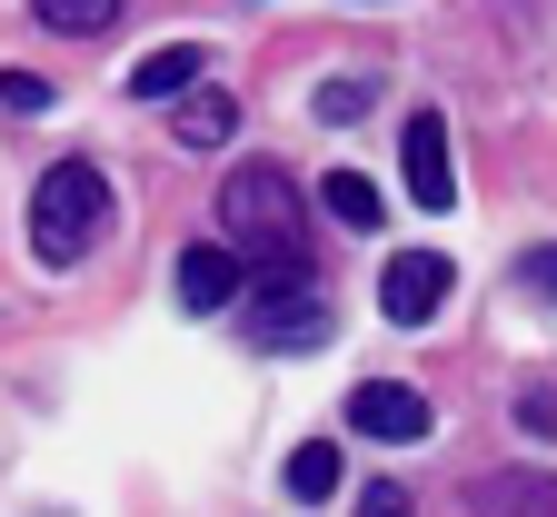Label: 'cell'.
I'll return each mask as SVG.
<instances>
[{
  "label": "cell",
  "mask_w": 557,
  "mask_h": 517,
  "mask_svg": "<svg viewBox=\"0 0 557 517\" xmlns=\"http://www.w3.org/2000/svg\"><path fill=\"white\" fill-rule=\"evenodd\" d=\"M220 219H230V239H249L259 259L278 249V269L309 279V230H299V189L278 180V170H230L220 180Z\"/></svg>",
  "instance_id": "2"
},
{
  "label": "cell",
  "mask_w": 557,
  "mask_h": 517,
  "mask_svg": "<svg viewBox=\"0 0 557 517\" xmlns=\"http://www.w3.org/2000/svg\"><path fill=\"white\" fill-rule=\"evenodd\" d=\"M518 418H528L537 438H557V398H547V389H528V408H518Z\"/></svg>",
  "instance_id": "18"
},
{
  "label": "cell",
  "mask_w": 557,
  "mask_h": 517,
  "mask_svg": "<svg viewBox=\"0 0 557 517\" xmlns=\"http://www.w3.org/2000/svg\"><path fill=\"white\" fill-rule=\"evenodd\" d=\"M448 288H458V259L408 249V259H388V269H379V309H388L398 329H418V319H438V309H448Z\"/></svg>",
  "instance_id": "3"
},
{
  "label": "cell",
  "mask_w": 557,
  "mask_h": 517,
  "mask_svg": "<svg viewBox=\"0 0 557 517\" xmlns=\"http://www.w3.org/2000/svg\"><path fill=\"white\" fill-rule=\"evenodd\" d=\"M30 21H40V30H70V40H90V30H120V0H30Z\"/></svg>",
  "instance_id": "12"
},
{
  "label": "cell",
  "mask_w": 557,
  "mask_h": 517,
  "mask_svg": "<svg viewBox=\"0 0 557 517\" xmlns=\"http://www.w3.org/2000/svg\"><path fill=\"white\" fill-rule=\"evenodd\" d=\"M478 517H557V478L547 468H508V478H478L468 488Z\"/></svg>",
  "instance_id": "8"
},
{
  "label": "cell",
  "mask_w": 557,
  "mask_h": 517,
  "mask_svg": "<svg viewBox=\"0 0 557 517\" xmlns=\"http://www.w3.org/2000/svg\"><path fill=\"white\" fill-rule=\"evenodd\" d=\"M289 497H338V448H329V438L289 448Z\"/></svg>",
  "instance_id": "13"
},
{
  "label": "cell",
  "mask_w": 557,
  "mask_h": 517,
  "mask_svg": "<svg viewBox=\"0 0 557 517\" xmlns=\"http://www.w3.org/2000/svg\"><path fill=\"white\" fill-rule=\"evenodd\" d=\"M348 428L379 438V448H408V438H429V398L398 379H369V389H348Z\"/></svg>",
  "instance_id": "5"
},
{
  "label": "cell",
  "mask_w": 557,
  "mask_h": 517,
  "mask_svg": "<svg viewBox=\"0 0 557 517\" xmlns=\"http://www.w3.org/2000/svg\"><path fill=\"white\" fill-rule=\"evenodd\" d=\"M259 348H278V358L329 348V299H319V288H289V299H269V309H259Z\"/></svg>",
  "instance_id": "6"
},
{
  "label": "cell",
  "mask_w": 557,
  "mask_h": 517,
  "mask_svg": "<svg viewBox=\"0 0 557 517\" xmlns=\"http://www.w3.org/2000/svg\"><path fill=\"white\" fill-rule=\"evenodd\" d=\"M518 279H528V288H537V299L557 309V239H547V249H528V259H518Z\"/></svg>",
  "instance_id": "16"
},
{
  "label": "cell",
  "mask_w": 557,
  "mask_h": 517,
  "mask_svg": "<svg viewBox=\"0 0 557 517\" xmlns=\"http://www.w3.org/2000/svg\"><path fill=\"white\" fill-rule=\"evenodd\" d=\"M359 110H369V81H329L319 90V120H359Z\"/></svg>",
  "instance_id": "15"
},
{
  "label": "cell",
  "mask_w": 557,
  "mask_h": 517,
  "mask_svg": "<svg viewBox=\"0 0 557 517\" xmlns=\"http://www.w3.org/2000/svg\"><path fill=\"white\" fill-rule=\"evenodd\" d=\"M0 110H30V120H40V110H50V81H30V70H0Z\"/></svg>",
  "instance_id": "14"
},
{
  "label": "cell",
  "mask_w": 557,
  "mask_h": 517,
  "mask_svg": "<svg viewBox=\"0 0 557 517\" xmlns=\"http://www.w3.org/2000/svg\"><path fill=\"white\" fill-rule=\"evenodd\" d=\"M170 130L189 139V150H220V139L239 130V100H230V90H189V100L170 110Z\"/></svg>",
  "instance_id": "10"
},
{
  "label": "cell",
  "mask_w": 557,
  "mask_h": 517,
  "mask_svg": "<svg viewBox=\"0 0 557 517\" xmlns=\"http://www.w3.org/2000/svg\"><path fill=\"white\" fill-rule=\"evenodd\" d=\"M199 70H209V60H199L189 40H170V50H150V60L129 70V90H139V100H189V90H209Z\"/></svg>",
  "instance_id": "9"
},
{
  "label": "cell",
  "mask_w": 557,
  "mask_h": 517,
  "mask_svg": "<svg viewBox=\"0 0 557 517\" xmlns=\"http://www.w3.org/2000/svg\"><path fill=\"white\" fill-rule=\"evenodd\" d=\"M359 517H408V488H388V478H379V488H359Z\"/></svg>",
  "instance_id": "17"
},
{
  "label": "cell",
  "mask_w": 557,
  "mask_h": 517,
  "mask_svg": "<svg viewBox=\"0 0 557 517\" xmlns=\"http://www.w3.org/2000/svg\"><path fill=\"white\" fill-rule=\"evenodd\" d=\"M239 299V259L220 249V239H199V249H180V309H230Z\"/></svg>",
  "instance_id": "7"
},
{
  "label": "cell",
  "mask_w": 557,
  "mask_h": 517,
  "mask_svg": "<svg viewBox=\"0 0 557 517\" xmlns=\"http://www.w3.org/2000/svg\"><path fill=\"white\" fill-rule=\"evenodd\" d=\"M398 160H408V199H418V209H458V160H448V120H438V110L408 120Z\"/></svg>",
  "instance_id": "4"
},
{
  "label": "cell",
  "mask_w": 557,
  "mask_h": 517,
  "mask_svg": "<svg viewBox=\"0 0 557 517\" xmlns=\"http://www.w3.org/2000/svg\"><path fill=\"white\" fill-rule=\"evenodd\" d=\"M100 230H110V180L90 160H50L30 180V259L40 269H81Z\"/></svg>",
  "instance_id": "1"
},
{
  "label": "cell",
  "mask_w": 557,
  "mask_h": 517,
  "mask_svg": "<svg viewBox=\"0 0 557 517\" xmlns=\"http://www.w3.org/2000/svg\"><path fill=\"white\" fill-rule=\"evenodd\" d=\"M319 209L338 219V230H379V180H359V170H329V180H319Z\"/></svg>",
  "instance_id": "11"
}]
</instances>
